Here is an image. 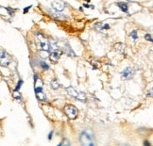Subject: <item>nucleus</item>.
<instances>
[{
  "instance_id": "f257e3e1",
  "label": "nucleus",
  "mask_w": 153,
  "mask_h": 146,
  "mask_svg": "<svg viewBox=\"0 0 153 146\" xmlns=\"http://www.w3.org/2000/svg\"><path fill=\"white\" fill-rule=\"evenodd\" d=\"M64 112L69 119H76L78 116V109L73 105H67L64 107Z\"/></svg>"
},
{
  "instance_id": "f03ea898",
  "label": "nucleus",
  "mask_w": 153,
  "mask_h": 146,
  "mask_svg": "<svg viewBox=\"0 0 153 146\" xmlns=\"http://www.w3.org/2000/svg\"><path fill=\"white\" fill-rule=\"evenodd\" d=\"M37 37H38V39H39V41H40V47H41V49L44 50V51H48L49 52V50H50L51 48H50V43L48 42V40L46 39V38L40 33H37Z\"/></svg>"
},
{
  "instance_id": "7ed1b4c3",
  "label": "nucleus",
  "mask_w": 153,
  "mask_h": 146,
  "mask_svg": "<svg viewBox=\"0 0 153 146\" xmlns=\"http://www.w3.org/2000/svg\"><path fill=\"white\" fill-rule=\"evenodd\" d=\"M121 74L123 79H131L134 75V70L131 68V67H127L126 69L123 70Z\"/></svg>"
},
{
  "instance_id": "20e7f679",
  "label": "nucleus",
  "mask_w": 153,
  "mask_h": 146,
  "mask_svg": "<svg viewBox=\"0 0 153 146\" xmlns=\"http://www.w3.org/2000/svg\"><path fill=\"white\" fill-rule=\"evenodd\" d=\"M11 62V58L10 55L1 50V65L8 66Z\"/></svg>"
},
{
  "instance_id": "39448f33",
  "label": "nucleus",
  "mask_w": 153,
  "mask_h": 146,
  "mask_svg": "<svg viewBox=\"0 0 153 146\" xmlns=\"http://www.w3.org/2000/svg\"><path fill=\"white\" fill-rule=\"evenodd\" d=\"M51 6L55 10L60 11V12L61 11H63L64 10V7H65L64 3L63 1H61V0H55V1H53Z\"/></svg>"
},
{
  "instance_id": "423d86ee",
  "label": "nucleus",
  "mask_w": 153,
  "mask_h": 146,
  "mask_svg": "<svg viewBox=\"0 0 153 146\" xmlns=\"http://www.w3.org/2000/svg\"><path fill=\"white\" fill-rule=\"evenodd\" d=\"M80 141H81V143L83 145H92V139L91 137L88 135L86 132H83L81 134L80 136Z\"/></svg>"
},
{
  "instance_id": "0eeeda50",
  "label": "nucleus",
  "mask_w": 153,
  "mask_h": 146,
  "mask_svg": "<svg viewBox=\"0 0 153 146\" xmlns=\"http://www.w3.org/2000/svg\"><path fill=\"white\" fill-rule=\"evenodd\" d=\"M61 55V51H56V50L53 51L52 53L50 54V60H51L52 62H54V63L57 62Z\"/></svg>"
},
{
  "instance_id": "6e6552de",
  "label": "nucleus",
  "mask_w": 153,
  "mask_h": 146,
  "mask_svg": "<svg viewBox=\"0 0 153 146\" xmlns=\"http://www.w3.org/2000/svg\"><path fill=\"white\" fill-rule=\"evenodd\" d=\"M66 90H67V92H68L71 96H73V97L78 98V93H79V92H77V90H76L73 87H67V88H66Z\"/></svg>"
},
{
  "instance_id": "1a4fd4ad",
  "label": "nucleus",
  "mask_w": 153,
  "mask_h": 146,
  "mask_svg": "<svg viewBox=\"0 0 153 146\" xmlns=\"http://www.w3.org/2000/svg\"><path fill=\"white\" fill-rule=\"evenodd\" d=\"M114 48H115V50L118 52L120 54H123L124 53V49H125V46L123 43H116L115 45H114Z\"/></svg>"
},
{
  "instance_id": "9d476101",
  "label": "nucleus",
  "mask_w": 153,
  "mask_h": 146,
  "mask_svg": "<svg viewBox=\"0 0 153 146\" xmlns=\"http://www.w3.org/2000/svg\"><path fill=\"white\" fill-rule=\"evenodd\" d=\"M36 96H37V98L39 99L40 101H46V94L44 93L43 90H41V92H36Z\"/></svg>"
},
{
  "instance_id": "9b49d317",
  "label": "nucleus",
  "mask_w": 153,
  "mask_h": 146,
  "mask_svg": "<svg viewBox=\"0 0 153 146\" xmlns=\"http://www.w3.org/2000/svg\"><path fill=\"white\" fill-rule=\"evenodd\" d=\"M50 84H51V87L53 88L54 90H57V89H59V88L61 87V85H60V83L58 82V80L57 79H52L51 80V82H50Z\"/></svg>"
},
{
  "instance_id": "f8f14e48",
  "label": "nucleus",
  "mask_w": 153,
  "mask_h": 146,
  "mask_svg": "<svg viewBox=\"0 0 153 146\" xmlns=\"http://www.w3.org/2000/svg\"><path fill=\"white\" fill-rule=\"evenodd\" d=\"M117 6H118L124 12H127L128 11V5L126 4V3H117Z\"/></svg>"
},
{
  "instance_id": "ddd939ff",
  "label": "nucleus",
  "mask_w": 153,
  "mask_h": 146,
  "mask_svg": "<svg viewBox=\"0 0 153 146\" xmlns=\"http://www.w3.org/2000/svg\"><path fill=\"white\" fill-rule=\"evenodd\" d=\"M59 12H60V11H57V10H55V12H52V15L55 17V19H61V18H64V16L63 15V14H60Z\"/></svg>"
},
{
  "instance_id": "4468645a",
  "label": "nucleus",
  "mask_w": 153,
  "mask_h": 146,
  "mask_svg": "<svg viewBox=\"0 0 153 146\" xmlns=\"http://www.w3.org/2000/svg\"><path fill=\"white\" fill-rule=\"evenodd\" d=\"M95 27H96V29H98V31H102L103 29H105V27H104V25L99 24V23H98V24H96V25H95Z\"/></svg>"
},
{
  "instance_id": "2eb2a0df",
  "label": "nucleus",
  "mask_w": 153,
  "mask_h": 146,
  "mask_svg": "<svg viewBox=\"0 0 153 146\" xmlns=\"http://www.w3.org/2000/svg\"><path fill=\"white\" fill-rule=\"evenodd\" d=\"M78 100H81V101H85L86 97H85V94L83 92H79L78 96Z\"/></svg>"
},
{
  "instance_id": "dca6fc26",
  "label": "nucleus",
  "mask_w": 153,
  "mask_h": 146,
  "mask_svg": "<svg viewBox=\"0 0 153 146\" xmlns=\"http://www.w3.org/2000/svg\"><path fill=\"white\" fill-rule=\"evenodd\" d=\"M50 48L53 49V50H56V49L58 48L57 43H56V42H54V41H51L50 42Z\"/></svg>"
},
{
  "instance_id": "f3484780",
  "label": "nucleus",
  "mask_w": 153,
  "mask_h": 146,
  "mask_svg": "<svg viewBox=\"0 0 153 146\" xmlns=\"http://www.w3.org/2000/svg\"><path fill=\"white\" fill-rule=\"evenodd\" d=\"M48 53H49L48 51H44L43 50V52H41V57L44 58H46L48 57Z\"/></svg>"
},
{
  "instance_id": "a211bd4d",
  "label": "nucleus",
  "mask_w": 153,
  "mask_h": 146,
  "mask_svg": "<svg viewBox=\"0 0 153 146\" xmlns=\"http://www.w3.org/2000/svg\"><path fill=\"white\" fill-rule=\"evenodd\" d=\"M131 37H132V39H133V40H137L138 36H137V31L136 30L131 32Z\"/></svg>"
},
{
  "instance_id": "6ab92c4d",
  "label": "nucleus",
  "mask_w": 153,
  "mask_h": 146,
  "mask_svg": "<svg viewBox=\"0 0 153 146\" xmlns=\"http://www.w3.org/2000/svg\"><path fill=\"white\" fill-rule=\"evenodd\" d=\"M145 38H146V40H148V41H149V42H153V39L151 38V36L149 34H146V36H145Z\"/></svg>"
},
{
  "instance_id": "aec40b11",
  "label": "nucleus",
  "mask_w": 153,
  "mask_h": 146,
  "mask_svg": "<svg viewBox=\"0 0 153 146\" xmlns=\"http://www.w3.org/2000/svg\"><path fill=\"white\" fill-rule=\"evenodd\" d=\"M41 65H42V67H44V68H45L46 70L48 69V65H47V64H46V62H44V61H42V62H41Z\"/></svg>"
},
{
  "instance_id": "412c9836",
  "label": "nucleus",
  "mask_w": 153,
  "mask_h": 146,
  "mask_svg": "<svg viewBox=\"0 0 153 146\" xmlns=\"http://www.w3.org/2000/svg\"><path fill=\"white\" fill-rule=\"evenodd\" d=\"M22 83H23V81H22V80H20L19 82H18V84H17V87L15 88V90H18L20 89V88H21Z\"/></svg>"
},
{
  "instance_id": "4be33fe9",
  "label": "nucleus",
  "mask_w": 153,
  "mask_h": 146,
  "mask_svg": "<svg viewBox=\"0 0 153 146\" xmlns=\"http://www.w3.org/2000/svg\"><path fill=\"white\" fill-rule=\"evenodd\" d=\"M52 134H53V132H51L50 134H49V136H48V139H49L52 138Z\"/></svg>"
},
{
  "instance_id": "5701e85b",
  "label": "nucleus",
  "mask_w": 153,
  "mask_h": 146,
  "mask_svg": "<svg viewBox=\"0 0 153 146\" xmlns=\"http://www.w3.org/2000/svg\"><path fill=\"white\" fill-rule=\"evenodd\" d=\"M28 9H30V6H29V7H28V8H26V9H25V10H24V12H26V11H28Z\"/></svg>"
},
{
  "instance_id": "b1692460",
  "label": "nucleus",
  "mask_w": 153,
  "mask_h": 146,
  "mask_svg": "<svg viewBox=\"0 0 153 146\" xmlns=\"http://www.w3.org/2000/svg\"><path fill=\"white\" fill-rule=\"evenodd\" d=\"M84 7H86V8H89V5H87V4H84Z\"/></svg>"
},
{
  "instance_id": "393cba45",
  "label": "nucleus",
  "mask_w": 153,
  "mask_h": 146,
  "mask_svg": "<svg viewBox=\"0 0 153 146\" xmlns=\"http://www.w3.org/2000/svg\"><path fill=\"white\" fill-rule=\"evenodd\" d=\"M145 144H146V145H149V142H148V141H146V142H145Z\"/></svg>"
},
{
  "instance_id": "a878e982",
  "label": "nucleus",
  "mask_w": 153,
  "mask_h": 146,
  "mask_svg": "<svg viewBox=\"0 0 153 146\" xmlns=\"http://www.w3.org/2000/svg\"><path fill=\"white\" fill-rule=\"evenodd\" d=\"M85 1H88V2H89V1H90V0H85Z\"/></svg>"
}]
</instances>
